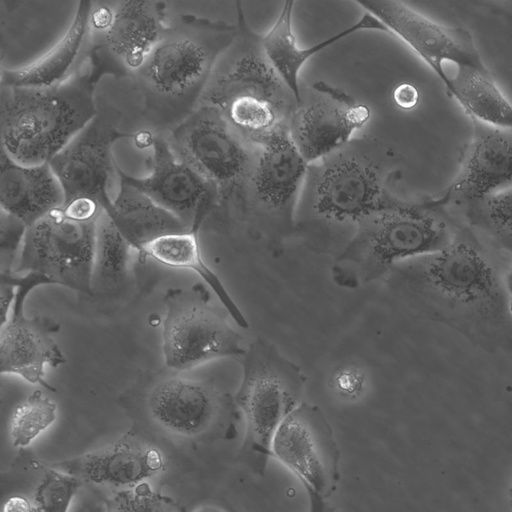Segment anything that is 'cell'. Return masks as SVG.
<instances>
[{
    "instance_id": "cell-7",
    "label": "cell",
    "mask_w": 512,
    "mask_h": 512,
    "mask_svg": "<svg viewBox=\"0 0 512 512\" xmlns=\"http://www.w3.org/2000/svg\"><path fill=\"white\" fill-rule=\"evenodd\" d=\"M186 372L167 367L142 373L120 397L121 406L136 424L171 439H233L240 419L234 396Z\"/></svg>"
},
{
    "instance_id": "cell-28",
    "label": "cell",
    "mask_w": 512,
    "mask_h": 512,
    "mask_svg": "<svg viewBox=\"0 0 512 512\" xmlns=\"http://www.w3.org/2000/svg\"><path fill=\"white\" fill-rule=\"evenodd\" d=\"M30 455L19 457L8 472V489L24 488L15 493L26 497L33 512H67L82 482ZM13 495V494H10Z\"/></svg>"
},
{
    "instance_id": "cell-1",
    "label": "cell",
    "mask_w": 512,
    "mask_h": 512,
    "mask_svg": "<svg viewBox=\"0 0 512 512\" xmlns=\"http://www.w3.org/2000/svg\"><path fill=\"white\" fill-rule=\"evenodd\" d=\"M505 277L496 255L464 225L449 246L395 265L384 282L417 316L495 354L512 350Z\"/></svg>"
},
{
    "instance_id": "cell-9",
    "label": "cell",
    "mask_w": 512,
    "mask_h": 512,
    "mask_svg": "<svg viewBox=\"0 0 512 512\" xmlns=\"http://www.w3.org/2000/svg\"><path fill=\"white\" fill-rule=\"evenodd\" d=\"M174 153L212 186L213 225L228 230L240 223L245 193L258 143L235 130L214 107L200 105L164 136Z\"/></svg>"
},
{
    "instance_id": "cell-5",
    "label": "cell",
    "mask_w": 512,
    "mask_h": 512,
    "mask_svg": "<svg viewBox=\"0 0 512 512\" xmlns=\"http://www.w3.org/2000/svg\"><path fill=\"white\" fill-rule=\"evenodd\" d=\"M235 8L237 35L218 59L199 106L214 107L255 142L288 125L300 102L267 59L262 35L248 23L242 3L237 1Z\"/></svg>"
},
{
    "instance_id": "cell-26",
    "label": "cell",
    "mask_w": 512,
    "mask_h": 512,
    "mask_svg": "<svg viewBox=\"0 0 512 512\" xmlns=\"http://www.w3.org/2000/svg\"><path fill=\"white\" fill-rule=\"evenodd\" d=\"M443 84L471 121L512 128V103L485 65L459 66Z\"/></svg>"
},
{
    "instance_id": "cell-3",
    "label": "cell",
    "mask_w": 512,
    "mask_h": 512,
    "mask_svg": "<svg viewBox=\"0 0 512 512\" xmlns=\"http://www.w3.org/2000/svg\"><path fill=\"white\" fill-rule=\"evenodd\" d=\"M237 35L236 24L181 14L169 23L132 77L143 116L166 136L199 106L222 55Z\"/></svg>"
},
{
    "instance_id": "cell-19",
    "label": "cell",
    "mask_w": 512,
    "mask_h": 512,
    "mask_svg": "<svg viewBox=\"0 0 512 512\" xmlns=\"http://www.w3.org/2000/svg\"><path fill=\"white\" fill-rule=\"evenodd\" d=\"M149 174L138 178L117 173L160 206L178 217L190 230H200L215 208V192L189 163L179 158L164 136L153 135Z\"/></svg>"
},
{
    "instance_id": "cell-33",
    "label": "cell",
    "mask_w": 512,
    "mask_h": 512,
    "mask_svg": "<svg viewBox=\"0 0 512 512\" xmlns=\"http://www.w3.org/2000/svg\"><path fill=\"white\" fill-rule=\"evenodd\" d=\"M27 228L21 220L1 210L0 274L14 273L17 251L22 246Z\"/></svg>"
},
{
    "instance_id": "cell-4",
    "label": "cell",
    "mask_w": 512,
    "mask_h": 512,
    "mask_svg": "<svg viewBox=\"0 0 512 512\" xmlns=\"http://www.w3.org/2000/svg\"><path fill=\"white\" fill-rule=\"evenodd\" d=\"M463 226L439 197L398 198L360 222L334 258L331 279L350 290L384 280L395 265L449 246Z\"/></svg>"
},
{
    "instance_id": "cell-10",
    "label": "cell",
    "mask_w": 512,
    "mask_h": 512,
    "mask_svg": "<svg viewBox=\"0 0 512 512\" xmlns=\"http://www.w3.org/2000/svg\"><path fill=\"white\" fill-rule=\"evenodd\" d=\"M258 143L245 193L240 223L248 237L274 258L295 235V218L308 163L293 143L288 125Z\"/></svg>"
},
{
    "instance_id": "cell-29",
    "label": "cell",
    "mask_w": 512,
    "mask_h": 512,
    "mask_svg": "<svg viewBox=\"0 0 512 512\" xmlns=\"http://www.w3.org/2000/svg\"><path fill=\"white\" fill-rule=\"evenodd\" d=\"M134 248L103 210L97 219L92 273L93 294L114 293L129 281V265Z\"/></svg>"
},
{
    "instance_id": "cell-37",
    "label": "cell",
    "mask_w": 512,
    "mask_h": 512,
    "mask_svg": "<svg viewBox=\"0 0 512 512\" xmlns=\"http://www.w3.org/2000/svg\"><path fill=\"white\" fill-rule=\"evenodd\" d=\"M2 512H33V507L26 497L13 494L4 499Z\"/></svg>"
},
{
    "instance_id": "cell-41",
    "label": "cell",
    "mask_w": 512,
    "mask_h": 512,
    "mask_svg": "<svg viewBox=\"0 0 512 512\" xmlns=\"http://www.w3.org/2000/svg\"><path fill=\"white\" fill-rule=\"evenodd\" d=\"M179 512V511H178Z\"/></svg>"
},
{
    "instance_id": "cell-18",
    "label": "cell",
    "mask_w": 512,
    "mask_h": 512,
    "mask_svg": "<svg viewBox=\"0 0 512 512\" xmlns=\"http://www.w3.org/2000/svg\"><path fill=\"white\" fill-rule=\"evenodd\" d=\"M313 89L319 97L302 99L288 123L290 137L308 164L349 143L371 118L370 108L343 90L323 81Z\"/></svg>"
},
{
    "instance_id": "cell-23",
    "label": "cell",
    "mask_w": 512,
    "mask_h": 512,
    "mask_svg": "<svg viewBox=\"0 0 512 512\" xmlns=\"http://www.w3.org/2000/svg\"><path fill=\"white\" fill-rule=\"evenodd\" d=\"M65 196L49 163L23 165L0 148L1 210L27 227L63 207Z\"/></svg>"
},
{
    "instance_id": "cell-40",
    "label": "cell",
    "mask_w": 512,
    "mask_h": 512,
    "mask_svg": "<svg viewBox=\"0 0 512 512\" xmlns=\"http://www.w3.org/2000/svg\"><path fill=\"white\" fill-rule=\"evenodd\" d=\"M508 503H509L510 511L512 512V470H511L509 485H508Z\"/></svg>"
},
{
    "instance_id": "cell-13",
    "label": "cell",
    "mask_w": 512,
    "mask_h": 512,
    "mask_svg": "<svg viewBox=\"0 0 512 512\" xmlns=\"http://www.w3.org/2000/svg\"><path fill=\"white\" fill-rule=\"evenodd\" d=\"M97 219L76 220L62 207L53 210L27 228L14 273L36 272L52 284L93 295Z\"/></svg>"
},
{
    "instance_id": "cell-34",
    "label": "cell",
    "mask_w": 512,
    "mask_h": 512,
    "mask_svg": "<svg viewBox=\"0 0 512 512\" xmlns=\"http://www.w3.org/2000/svg\"><path fill=\"white\" fill-rule=\"evenodd\" d=\"M364 383V374L354 366L340 367L332 376L334 388L345 396H354L360 393Z\"/></svg>"
},
{
    "instance_id": "cell-15",
    "label": "cell",
    "mask_w": 512,
    "mask_h": 512,
    "mask_svg": "<svg viewBox=\"0 0 512 512\" xmlns=\"http://www.w3.org/2000/svg\"><path fill=\"white\" fill-rule=\"evenodd\" d=\"M121 114L113 107L98 112L49 165L64 192V204L74 200H92L109 213L113 200L109 188L117 165L112 147L126 134L118 129Z\"/></svg>"
},
{
    "instance_id": "cell-36",
    "label": "cell",
    "mask_w": 512,
    "mask_h": 512,
    "mask_svg": "<svg viewBox=\"0 0 512 512\" xmlns=\"http://www.w3.org/2000/svg\"><path fill=\"white\" fill-rule=\"evenodd\" d=\"M1 283H0V301H1V323L5 322L16 293V287L5 277H1Z\"/></svg>"
},
{
    "instance_id": "cell-39",
    "label": "cell",
    "mask_w": 512,
    "mask_h": 512,
    "mask_svg": "<svg viewBox=\"0 0 512 512\" xmlns=\"http://www.w3.org/2000/svg\"><path fill=\"white\" fill-rule=\"evenodd\" d=\"M505 281H506V288H507V292H508L510 310L512 313V266L506 272Z\"/></svg>"
},
{
    "instance_id": "cell-21",
    "label": "cell",
    "mask_w": 512,
    "mask_h": 512,
    "mask_svg": "<svg viewBox=\"0 0 512 512\" xmlns=\"http://www.w3.org/2000/svg\"><path fill=\"white\" fill-rule=\"evenodd\" d=\"M50 465L81 482L126 489L162 472L165 458L158 447L129 431L108 446Z\"/></svg>"
},
{
    "instance_id": "cell-8",
    "label": "cell",
    "mask_w": 512,
    "mask_h": 512,
    "mask_svg": "<svg viewBox=\"0 0 512 512\" xmlns=\"http://www.w3.org/2000/svg\"><path fill=\"white\" fill-rule=\"evenodd\" d=\"M239 361L242 376L233 396L244 415L245 436L238 459L263 476L277 429L303 402L307 376L273 342L261 336L247 346Z\"/></svg>"
},
{
    "instance_id": "cell-32",
    "label": "cell",
    "mask_w": 512,
    "mask_h": 512,
    "mask_svg": "<svg viewBox=\"0 0 512 512\" xmlns=\"http://www.w3.org/2000/svg\"><path fill=\"white\" fill-rule=\"evenodd\" d=\"M107 512H178L171 497L152 488L148 482L120 489L106 499Z\"/></svg>"
},
{
    "instance_id": "cell-16",
    "label": "cell",
    "mask_w": 512,
    "mask_h": 512,
    "mask_svg": "<svg viewBox=\"0 0 512 512\" xmlns=\"http://www.w3.org/2000/svg\"><path fill=\"white\" fill-rule=\"evenodd\" d=\"M355 3L421 58L442 83L459 66H484L472 35L462 27L441 24L402 1Z\"/></svg>"
},
{
    "instance_id": "cell-17",
    "label": "cell",
    "mask_w": 512,
    "mask_h": 512,
    "mask_svg": "<svg viewBox=\"0 0 512 512\" xmlns=\"http://www.w3.org/2000/svg\"><path fill=\"white\" fill-rule=\"evenodd\" d=\"M272 456L323 498L336 491L341 453L318 405L302 402L284 419L272 441Z\"/></svg>"
},
{
    "instance_id": "cell-6",
    "label": "cell",
    "mask_w": 512,
    "mask_h": 512,
    "mask_svg": "<svg viewBox=\"0 0 512 512\" xmlns=\"http://www.w3.org/2000/svg\"><path fill=\"white\" fill-rule=\"evenodd\" d=\"M89 65L51 87L0 86L1 148L28 166L49 163L97 115Z\"/></svg>"
},
{
    "instance_id": "cell-2",
    "label": "cell",
    "mask_w": 512,
    "mask_h": 512,
    "mask_svg": "<svg viewBox=\"0 0 512 512\" xmlns=\"http://www.w3.org/2000/svg\"><path fill=\"white\" fill-rule=\"evenodd\" d=\"M397 164L392 148L368 136L308 164L294 236L311 252L335 258L365 217L399 198L392 192Z\"/></svg>"
},
{
    "instance_id": "cell-25",
    "label": "cell",
    "mask_w": 512,
    "mask_h": 512,
    "mask_svg": "<svg viewBox=\"0 0 512 512\" xmlns=\"http://www.w3.org/2000/svg\"><path fill=\"white\" fill-rule=\"evenodd\" d=\"M118 175L120 189L107 214L138 254L159 237L190 231L178 217Z\"/></svg>"
},
{
    "instance_id": "cell-35",
    "label": "cell",
    "mask_w": 512,
    "mask_h": 512,
    "mask_svg": "<svg viewBox=\"0 0 512 512\" xmlns=\"http://www.w3.org/2000/svg\"><path fill=\"white\" fill-rule=\"evenodd\" d=\"M392 96L395 104L404 110L414 108L420 97L418 89L410 83H402L396 86Z\"/></svg>"
},
{
    "instance_id": "cell-31",
    "label": "cell",
    "mask_w": 512,
    "mask_h": 512,
    "mask_svg": "<svg viewBox=\"0 0 512 512\" xmlns=\"http://www.w3.org/2000/svg\"><path fill=\"white\" fill-rule=\"evenodd\" d=\"M57 419L56 403L41 390L32 392L13 411L9 432L12 445L26 448Z\"/></svg>"
},
{
    "instance_id": "cell-30",
    "label": "cell",
    "mask_w": 512,
    "mask_h": 512,
    "mask_svg": "<svg viewBox=\"0 0 512 512\" xmlns=\"http://www.w3.org/2000/svg\"><path fill=\"white\" fill-rule=\"evenodd\" d=\"M472 229L500 251L512 255V188L475 201L462 209Z\"/></svg>"
},
{
    "instance_id": "cell-12",
    "label": "cell",
    "mask_w": 512,
    "mask_h": 512,
    "mask_svg": "<svg viewBox=\"0 0 512 512\" xmlns=\"http://www.w3.org/2000/svg\"><path fill=\"white\" fill-rule=\"evenodd\" d=\"M161 1L93 2L88 65L92 80L106 75L132 78L167 25Z\"/></svg>"
},
{
    "instance_id": "cell-24",
    "label": "cell",
    "mask_w": 512,
    "mask_h": 512,
    "mask_svg": "<svg viewBox=\"0 0 512 512\" xmlns=\"http://www.w3.org/2000/svg\"><path fill=\"white\" fill-rule=\"evenodd\" d=\"M295 1L282 4L277 19L270 29L262 35L264 53L284 83L301 103L299 77L305 63L314 55L334 45L342 39L361 31L387 32L386 28L368 12L347 28L309 47H301L293 30V9Z\"/></svg>"
},
{
    "instance_id": "cell-38",
    "label": "cell",
    "mask_w": 512,
    "mask_h": 512,
    "mask_svg": "<svg viewBox=\"0 0 512 512\" xmlns=\"http://www.w3.org/2000/svg\"><path fill=\"white\" fill-rule=\"evenodd\" d=\"M309 497V512H335V508L308 486H304Z\"/></svg>"
},
{
    "instance_id": "cell-20",
    "label": "cell",
    "mask_w": 512,
    "mask_h": 512,
    "mask_svg": "<svg viewBox=\"0 0 512 512\" xmlns=\"http://www.w3.org/2000/svg\"><path fill=\"white\" fill-rule=\"evenodd\" d=\"M454 179L439 197L460 209L512 188V128L477 121Z\"/></svg>"
},
{
    "instance_id": "cell-22",
    "label": "cell",
    "mask_w": 512,
    "mask_h": 512,
    "mask_svg": "<svg viewBox=\"0 0 512 512\" xmlns=\"http://www.w3.org/2000/svg\"><path fill=\"white\" fill-rule=\"evenodd\" d=\"M92 1L78 2L65 34L36 61L19 69H3L0 86L51 87L88 65Z\"/></svg>"
},
{
    "instance_id": "cell-11",
    "label": "cell",
    "mask_w": 512,
    "mask_h": 512,
    "mask_svg": "<svg viewBox=\"0 0 512 512\" xmlns=\"http://www.w3.org/2000/svg\"><path fill=\"white\" fill-rule=\"evenodd\" d=\"M203 283L170 288L164 296L162 347L166 367L189 371L221 358L240 360L242 336L229 323L226 308L216 303Z\"/></svg>"
},
{
    "instance_id": "cell-14",
    "label": "cell",
    "mask_w": 512,
    "mask_h": 512,
    "mask_svg": "<svg viewBox=\"0 0 512 512\" xmlns=\"http://www.w3.org/2000/svg\"><path fill=\"white\" fill-rule=\"evenodd\" d=\"M15 287V298L10 313L0 327V371L15 374L29 383L50 391L56 389L45 380V368H57L66 362L65 356L54 339L60 325L51 317L25 315V302L30 292L38 286L52 284L42 274H0Z\"/></svg>"
},
{
    "instance_id": "cell-27",
    "label": "cell",
    "mask_w": 512,
    "mask_h": 512,
    "mask_svg": "<svg viewBox=\"0 0 512 512\" xmlns=\"http://www.w3.org/2000/svg\"><path fill=\"white\" fill-rule=\"evenodd\" d=\"M198 233L199 230L193 229L159 237L141 249L138 254L139 258L143 261L150 257L162 265L189 269L195 272L226 308L232 320L240 328L247 329L249 323L245 314L234 301L219 276L204 261Z\"/></svg>"
}]
</instances>
